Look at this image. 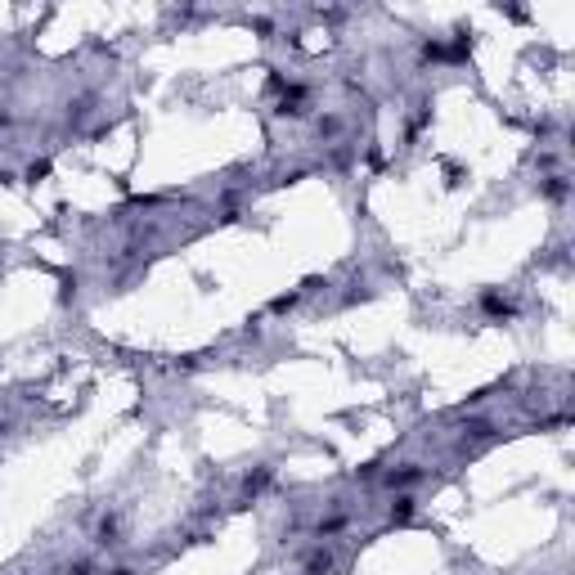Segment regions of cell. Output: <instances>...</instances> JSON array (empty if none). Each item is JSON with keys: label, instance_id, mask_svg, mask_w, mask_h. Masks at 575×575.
I'll use <instances>...</instances> for the list:
<instances>
[{"label": "cell", "instance_id": "obj_5", "mask_svg": "<svg viewBox=\"0 0 575 575\" xmlns=\"http://www.w3.org/2000/svg\"><path fill=\"white\" fill-rule=\"evenodd\" d=\"M45 176H50V162H32V167H27V180H32V185L45 180Z\"/></svg>", "mask_w": 575, "mask_h": 575}, {"label": "cell", "instance_id": "obj_4", "mask_svg": "<svg viewBox=\"0 0 575 575\" xmlns=\"http://www.w3.org/2000/svg\"><path fill=\"white\" fill-rule=\"evenodd\" d=\"M117 531H122L117 517H103L99 522V544H117Z\"/></svg>", "mask_w": 575, "mask_h": 575}, {"label": "cell", "instance_id": "obj_7", "mask_svg": "<svg viewBox=\"0 0 575 575\" xmlns=\"http://www.w3.org/2000/svg\"><path fill=\"white\" fill-rule=\"evenodd\" d=\"M68 575H90V562H76V567H72Z\"/></svg>", "mask_w": 575, "mask_h": 575}, {"label": "cell", "instance_id": "obj_8", "mask_svg": "<svg viewBox=\"0 0 575 575\" xmlns=\"http://www.w3.org/2000/svg\"><path fill=\"white\" fill-rule=\"evenodd\" d=\"M108 575H135V571H131V567H117V571H108Z\"/></svg>", "mask_w": 575, "mask_h": 575}, {"label": "cell", "instance_id": "obj_6", "mask_svg": "<svg viewBox=\"0 0 575 575\" xmlns=\"http://www.w3.org/2000/svg\"><path fill=\"white\" fill-rule=\"evenodd\" d=\"M544 194H549V198H562V194H567V180H562V176H553L549 185H544Z\"/></svg>", "mask_w": 575, "mask_h": 575}, {"label": "cell", "instance_id": "obj_3", "mask_svg": "<svg viewBox=\"0 0 575 575\" xmlns=\"http://www.w3.org/2000/svg\"><path fill=\"white\" fill-rule=\"evenodd\" d=\"M409 517H414V499H409V494H400V499L391 503V522H396V526H405Z\"/></svg>", "mask_w": 575, "mask_h": 575}, {"label": "cell", "instance_id": "obj_1", "mask_svg": "<svg viewBox=\"0 0 575 575\" xmlns=\"http://www.w3.org/2000/svg\"><path fill=\"white\" fill-rule=\"evenodd\" d=\"M481 310L494 315V319H503V315H512V301H508V297H499V292H485V297H481Z\"/></svg>", "mask_w": 575, "mask_h": 575}, {"label": "cell", "instance_id": "obj_2", "mask_svg": "<svg viewBox=\"0 0 575 575\" xmlns=\"http://www.w3.org/2000/svg\"><path fill=\"white\" fill-rule=\"evenodd\" d=\"M418 476H423V467L405 463V467H396V472H387V485H391V490H396V485H414Z\"/></svg>", "mask_w": 575, "mask_h": 575}]
</instances>
